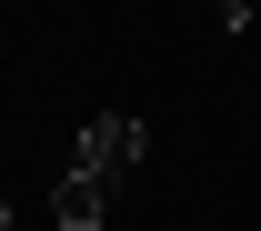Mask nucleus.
<instances>
[{
  "label": "nucleus",
  "instance_id": "1",
  "mask_svg": "<svg viewBox=\"0 0 261 231\" xmlns=\"http://www.w3.org/2000/svg\"><path fill=\"white\" fill-rule=\"evenodd\" d=\"M141 161H151V131H141L130 111H100L91 131H81V151H70V171H91V181H111V191H121Z\"/></svg>",
  "mask_w": 261,
  "mask_h": 231
},
{
  "label": "nucleus",
  "instance_id": "3",
  "mask_svg": "<svg viewBox=\"0 0 261 231\" xmlns=\"http://www.w3.org/2000/svg\"><path fill=\"white\" fill-rule=\"evenodd\" d=\"M191 20H211V31L241 40V31H251V0H191Z\"/></svg>",
  "mask_w": 261,
  "mask_h": 231
},
{
  "label": "nucleus",
  "instance_id": "5",
  "mask_svg": "<svg viewBox=\"0 0 261 231\" xmlns=\"http://www.w3.org/2000/svg\"><path fill=\"white\" fill-rule=\"evenodd\" d=\"M181 10H191V0H181Z\"/></svg>",
  "mask_w": 261,
  "mask_h": 231
},
{
  "label": "nucleus",
  "instance_id": "2",
  "mask_svg": "<svg viewBox=\"0 0 261 231\" xmlns=\"http://www.w3.org/2000/svg\"><path fill=\"white\" fill-rule=\"evenodd\" d=\"M50 221H61V231H100V221H111V181H91V171H61Z\"/></svg>",
  "mask_w": 261,
  "mask_h": 231
},
{
  "label": "nucleus",
  "instance_id": "4",
  "mask_svg": "<svg viewBox=\"0 0 261 231\" xmlns=\"http://www.w3.org/2000/svg\"><path fill=\"white\" fill-rule=\"evenodd\" d=\"M0 221H10V211H0Z\"/></svg>",
  "mask_w": 261,
  "mask_h": 231
}]
</instances>
